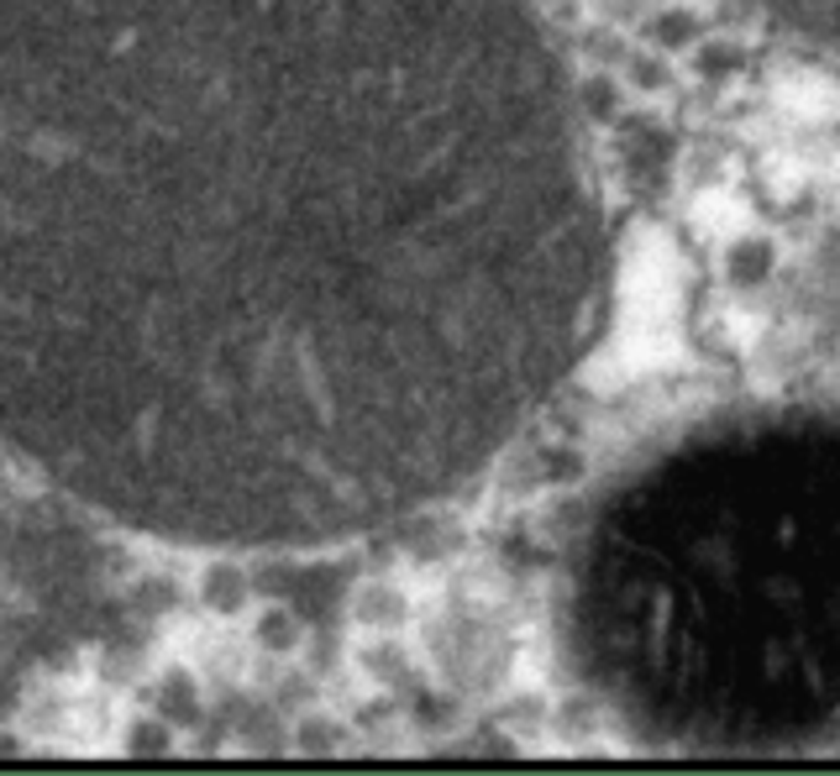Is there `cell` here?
<instances>
[{
  "label": "cell",
  "instance_id": "obj_1",
  "mask_svg": "<svg viewBox=\"0 0 840 776\" xmlns=\"http://www.w3.org/2000/svg\"><path fill=\"white\" fill-rule=\"evenodd\" d=\"M600 294L526 0H0V441L116 525L284 551L415 515Z\"/></svg>",
  "mask_w": 840,
  "mask_h": 776
},
{
  "label": "cell",
  "instance_id": "obj_2",
  "mask_svg": "<svg viewBox=\"0 0 840 776\" xmlns=\"http://www.w3.org/2000/svg\"><path fill=\"white\" fill-rule=\"evenodd\" d=\"M568 651L630 740H840V404L736 409L625 468L573 546Z\"/></svg>",
  "mask_w": 840,
  "mask_h": 776
},
{
  "label": "cell",
  "instance_id": "obj_3",
  "mask_svg": "<svg viewBox=\"0 0 840 776\" xmlns=\"http://www.w3.org/2000/svg\"><path fill=\"white\" fill-rule=\"evenodd\" d=\"M762 5L777 22H788L793 32L840 47V0H762Z\"/></svg>",
  "mask_w": 840,
  "mask_h": 776
},
{
  "label": "cell",
  "instance_id": "obj_4",
  "mask_svg": "<svg viewBox=\"0 0 840 776\" xmlns=\"http://www.w3.org/2000/svg\"><path fill=\"white\" fill-rule=\"evenodd\" d=\"M819 347H825V362L830 368H840V236L836 247H830V258H825V268H819Z\"/></svg>",
  "mask_w": 840,
  "mask_h": 776
},
{
  "label": "cell",
  "instance_id": "obj_5",
  "mask_svg": "<svg viewBox=\"0 0 840 776\" xmlns=\"http://www.w3.org/2000/svg\"><path fill=\"white\" fill-rule=\"evenodd\" d=\"M132 751H143V755L168 751V734L158 730V724H137V730H132Z\"/></svg>",
  "mask_w": 840,
  "mask_h": 776
}]
</instances>
